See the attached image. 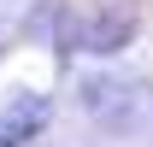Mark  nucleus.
<instances>
[{"label":"nucleus","mask_w":153,"mask_h":147,"mask_svg":"<svg viewBox=\"0 0 153 147\" xmlns=\"http://www.w3.org/2000/svg\"><path fill=\"white\" fill-rule=\"evenodd\" d=\"M82 106L94 112L100 124L130 129L135 118H141V106H147V88L130 82V76H88V82H82Z\"/></svg>","instance_id":"f257e3e1"},{"label":"nucleus","mask_w":153,"mask_h":147,"mask_svg":"<svg viewBox=\"0 0 153 147\" xmlns=\"http://www.w3.org/2000/svg\"><path fill=\"white\" fill-rule=\"evenodd\" d=\"M47 118H53V100L36 88H24L6 100V112H0V147H24V141H36L41 129H47Z\"/></svg>","instance_id":"f03ea898"},{"label":"nucleus","mask_w":153,"mask_h":147,"mask_svg":"<svg viewBox=\"0 0 153 147\" xmlns=\"http://www.w3.org/2000/svg\"><path fill=\"white\" fill-rule=\"evenodd\" d=\"M135 36V12L130 6H118V12H100L76 30V47H88V53H118L124 41Z\"/></svg>","instance_id":"7ed1b4c3"}]
</instances>
